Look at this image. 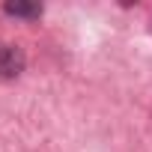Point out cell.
<instances>
[{
	"label": "cell",
	"mask_w": 152,
	"mask_h": 152,
	"mask_svg": "<svg viewBox=\"0 0 152 152\" xmlns=\"http://www.w3.org/2000/svg\"><path fill=\"white\" fill-rule=\"evenodd\" d=\"M27 66V57L18 45H3L0 48V78L3 81H15L18 75L24 72Z\"/></svg>",
	"instance_id": "cell-1"
},
{
	"label": "cell",
	"mask_w": 152,
	"mask_h": 152,
	"mask_svg": "<svg viewBox=\"0 0 152 152\" xmlns=\"http://www.w3.org/2000/svg\"><path fill=\"white\" fill-rule=\"evenodd\" d=\"M6 15H15V18H39L42 15V3H27V0H15V3H6L3 6Z\"/></svg>",
	"instance_id": "cell-2"
}]
</instances>
